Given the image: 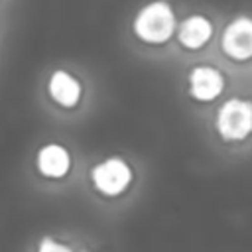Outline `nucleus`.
<instances>
[{"label": "nucleus", "mask_w": 252, "mask_h": 252, "mask_svg": "<svg viewBox=\"0 0 252 252\" xmlns=\"http://www.w3.org/2000/svg\"><path fill=\"white\" fill-rule=\"evenodd\" d=\"M173 30H175V16L165 0H154L146 4L134 20L136 35L148 43H161L169 39Z\"/></svg>", "instance_id": "obj_2"}, {"label": "nucleus", "mask_w": 252, "mask_h": 252, "mask_svg": "<svg viewBox=\"0 0 252 252\" xmlns=\"http://www.w3.org/2000/svg\"><path fill=\"white\" fill-rule=\"evenodd\" d=\"M49 94L57 104L71 108L81 98V85L67 71H55L49 79Z\"/></svg>", "instance_id": "obj_8"}, {"label": "nucleus", "mask_w": 252, "mask_h": 252, "mask_svg": "<svg viewBox=\"0 0 252 252\" xmlns=\"http://www.w3.org/2000/svg\"><path fill=\"white\" fill-rule=\"evenodd\" d=\"M222 51L238 61L252 57V18L238 16L224 28Z\"/></svg>", "instance_id": "obj_5"}, {"label": "nucleus", "mask_w": 252, "mask_h": 252, "mask_svg": "<svg viewBox=\"0 0 252 252\" xmlns=\"http://www.w3.org/2000/svg\"><path fill=\"white\" fill-rule=\"evenodd\" d=\"M224 89V77L215 67H195L189 73V93L197 100H213Z\"/></svg>", "instance_id": "obj_7"}, {"label": "nucleus", "mask_w": 252, "mask_h": 252, "mask_svg": "<svg viewBox=\"0 0 252 252\" xmlns=\"http://www.w3.org/2000/svg\"><path fill=\"white\" fill-rule=\"evenodd\" d=\"M213 33V26L205 16H189L179 26V41L187 49H199L203 47Z\"/></svg>", "instance_id": "obj_9"}, {"label": "nucleus", "mask_w": 252, "mask_h": 252, "mask_svg": "<svg viewBox=\"0 0 252 252\" xmlns=\"http://www.w3.org/2000/svg\"><path fill=\"white\" fill-rule=\"evenodd\" d=\"M37 173L47 181H63L71 171V154L61 144H47L35 158Z\"/></svg>", "instance_id": "obj_6"}, {"label": "nucleus", "mask_w": 252, "mask_h": 252, "mask_svg": "<svg viewBox=\"0 0 252 252\" xmlns=\"http://www.w3.org/2000/svg\"><path fill=\"white\" fill-rule=\"evenodd\" d=\"M217 130L222 140L238 142L252 132V102L246 98L226 100L217 114Z\"/></svg>", "instance_id": "obj_3"}, {"label": "nucleus", "mask_w": 252, "mask_h": 252, "mask_svg": "<svg viewBox=\"0 0 252 252\" xmlns=\"http://www.w3.org/2000/svg\"><path fill=\"white\" fill-rule=\"evenodd\" d=\"M26 252H108L100 242L71 232L47 230L33 238Z\"/></svg>", "instance_id": "obj_4"}, {"label": "nucleus", "mask_w": 252, "mask_h": 252, "mask_svg": "<svg viewBox=\"0 0 252 252\" xmlns=\"http://www.w3.org/2000/svg\"><path fill=\"white\" fill-rule=\"evenodd\" d=\"M89 183L102 201H118L132 189L134 169L124 158L110 156L93 165L89 173Z\"/></svg>", "instance_id": "obj_1"}]
</instances>
